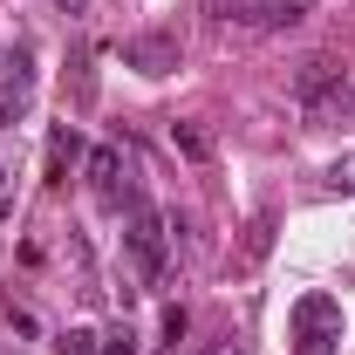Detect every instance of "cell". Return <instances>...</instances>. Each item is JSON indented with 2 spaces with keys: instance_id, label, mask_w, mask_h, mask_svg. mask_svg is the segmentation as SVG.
<instances>
[{
  "instance_id": "cell-1",
  "label": "cell",
  "mask_w": 355,
  "mask_h": 355,
  "mask_svg": "<svg viewBox=\"0 0 355 355\" xmlns=\"http://www.w3.org/2000/svg\"><path fill=\"white\" fill-rule=\"evenodd\" d=\"M294 335H301V355H335V342H342V301L335 294H301L294 301Z\"/></svg>"
},
{
  "instance_id": "cell-2",
  "label": "cell",
  "mask_w": 355,
  "mask_h": 355,
  "mask_svg": "<svg viewBox=\"0 0 355 355\" xmlns=\"http://www.w3.org/2000/svg\"><path fill=\"white\" fill-rule=\"evenodd\" d=\"M130 260H137V273L144 280H164V219L144 205V198H130Z\"/></svg>"
},
{
  "instance_id": "cell-3",
  "label": "cell",
  "mask_w": 355,
  "mask_h": 355,
  "mask_svg": "<svg viewBox=\"0 0 355 355\" xmlns=\"http://www.w3.org/2000/svg\"><path fill=\"white\" fill-rule=\"evenodd\" d=\"M123 62H130L137 76H171V69H178V35H171V28L130 35V42H123Z\"/></svg>"
},
{
  "instance_id": "cell-4",
  "label": "cell",
  "mask_w": 355,
  "mask_h": 355,
  "mask_svg": "<svg viewBox=\"0 0 355 355\" xmlns=\"http://www.w3.org/2000/svg\"><path fill=\"white\" fill-rule=\"evenodd\" d=\"M335 89H342V69H335L328 55H308V62H301V76H294V96L314 110V103H328Z\"/></svg>"
},
{
  "instance_id": "cell-5",
  "label": "cell",
  "mask_w": 355,
  "mask_h": 355,
  "mask_svg": "<svg viewBox=\"0 0 355 355\" xmlns=\"http://www.w3.org/2000/svg\"><path fill=\"white\" fill-rule=\"evenodd\" d=\"M308 7H314V0H246L239 21H246V28H294Z\"/></svg>"
},
{
  "instance_id": "cell-6",
  "label": "cell",
  "mask_w": 355,
  "mask_h": 355,
  "mask_svg": "<svg viewBox=\"0 0 355 355\" xmlns=\"http://www.w3.org/2000/svg\"><path fill=\"white\" fill-rule=\"evenodd\" d=\"M76 157H83V137H76V123H55V130H48V184H62Z\"/></svg>"
},
{
  "instance_id": "cell-7",
  "label": "cell",
  "mask_w": 355,
  "mask_h": 355,
  "mask_svg": "<svg viewBox=\"0 0 355 355\" xmlns=\"http://www.w3.org/2000/svg\"><path fill=\"white\" fill-rule=\"evenodd\" d=\"M116 178H123V150H116V144L89 150V184H96L103 198H116Z\"/></svg>"
},
{
  "instance_id": "cell-8",
  "label": "cell",
  "mask_w": 355,
  "mask_h": 355,
  "mask_svg": "<svg viewBox=\"0 0 355 355\" xmlns=\"http://www.w3.org/2000/svg\"><path fill=\"white\" fill-rule=\"evenodd\" d=\"M28 89H35L28 55H7V62H0V96H7V103H28Z\"/></svg>"
},
{
  "instance_id": "cell-9",
  "label": "cell",
  "mask_w": 355,
  "mask_h": 355,
  "mask_svg": "<svg viewBox=\"0 0 355 355\" xmlns=\"http://www.w3.org/2000/svg\"><path fill=\"white\" fill-rule=\"evenodd\" d=\"M171 144H178V157H191V164L212 157V137L198 130V123H171Z\"/></svg>"
},
{
  "instance_id": "cell-10",
  "label": "cell",
  "mask_w": 355,
  "mask_h": 355,
  "mask_svg": "<svg viewBox=\"0 0 355 355\" xmlns=\"http://www.w3.org/2000/svg\"><path fill=\"white\" fill-rule=\"evenodd\" d=\"M273 253V212H260V219L246 225V246H239V260L253 266V260H266Z\"/></svg>"
},
{
  "instance_id": "cell-11",
  "label": "cell",
  "mask_w": 355,
  "mask_h": 355,
  "mask_svg": "<svg viewBox=\"0 0 355 355\" xmlns=\"http://www.w3.org/2000/svg\"><path fill=\"white\" fill-rule=\"evenodd\" d=\"M55 355H103V335H96V328H62Z\"/></svg>"
},
{
  "instance_id": "cell-12",
  "label": "cell",
  "mask_w": 355,
  "mask_h": 355,
  "mask_svg": "<svg viewBox=\"0 0 355 355\" xmlns=\"http://www.w3.org/2000/svg\"><path fill=\"white\" fill-rule=\"evenodd\" d=\"M328 191L335 198H355V157H335L328 164Z\"/></svg>"
},
{
  "instance_id": "cell-13",
  "label": "cell",
  "mask_w": 355,
  "mask_h": 355,
  "mask_svg": "<svg viewBox=\"0 0 355 355\" xmlns=\"http://www.w3.org/2000/svg\"><path fill=\"white\" fill-rule=\"evenodd\" d=\"M184 335H191V314H184V308L171 301V308H164V349H178Z\"/></svg>"
},
{
  "instance_id": "cell-14",
  "label": "cell",
  "mask_w": 355,
  "mask_h": 355,
  "mask_svg": "<svg viewBox=\"0 0 355 355\" xmlns=\"http://www.w3.org/2000/svg\"><path fill=\"white\" fill-rule=\"evenodd\" d=\"M103 355H137V335H130V328H116V335H103Z\"/></svg>"
},
{
  "instance_id": "cell-15",
  "label": "cell",
  "mask_w": 355,
  "mask_h": 355,
  "mask_svg": "<svg viewBox=\"0 0 355 355\" xmlns=\"http://www.w3.org/2000/svg\"><path fill=\"white\" fill-rule=\"evenodd\" d=\"M62 7H69V14H83V7H89V0H62Z\"/></svg>"
},
{
  "instance_id": "cell-16",
  "label": "cell",
  "mask_w": 355,
  "mask_h": 355,
  "mask_svg": "<svg viewBox=\"0 0 355 355\" xmlns=\"http://www.w3.org/2000/svg\"><path fill=\"white\" fill-rule=\"evenodd\" d=\"M0 184H7V171H0ZM0 212H7V191H0Z\"/></svg>"
},
{
  "instance_id": "cell-17",
  "label": "cell",
  "mask_w": 355,
  "mask_h": 355,
  "mask_svg": "<svg viewBox=\"0 0 355 355\" xmlns=\"http://www.w3.org/2000/svg\"><path fill=\"white\" fill-rule=\"evenodd\" d=\"M225 355H246V349H225Z\"/></svg>"
}]
</instances>
